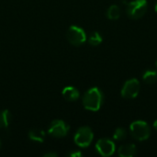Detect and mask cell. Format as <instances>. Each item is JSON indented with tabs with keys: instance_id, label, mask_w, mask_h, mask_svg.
I'll use <instances>...</instances> for the list:
<instances>
[{
	"instance_id": "obj_1",
	"label": "cell",
	"mask_w": 157,
	"mask_h": 157,
	"mask_svg": "<svg viewBox=\"0 0 157 157\" xmlns=\"http://www.w3.org/2000/svg\"><path fill=\"white\" fill-rule=\"evenodd\" d=\"M103 102V94L98 87L90 88L83 97L84 107L91 111H97L100 109Z\"/></svg>"
},
{
	"instance_id": "obj_21",
	"label": "cell",
	"mask_w": 157,
	"mask_h": 157,
	"mask_svg": "<svg viewBox=\"0 0 157 157\" xmlns=\"http://www.w3.org/2000/svg\"><path fill=\"white\" fill-rule=\"evenodd\" d=\"M155 65H156V68H157V60H156V62H155Z\"/></svg>"
},
{
	"instance_id": "obj_2",
	"label": "cell",
	"mask_w": 157,
	"mask_h": 157,
	"mask_svg": "<svg viewBox=\"0 0 157 157\" xmlns=\"http://www.w3.org/2000/svg\"><path fill=\"white\" fill-rule=\"evenodd\" d=\"M147 1L146 0H133L127 4L126 11L129 17L137 19L142 17L147 11Z\"/></svg>"
},
{
	"instance_id": "obj_17",
	"label": "cell",
	"mask_w": 157,
	"mask_h": 157,
	"mask_svg": "<svg viewBox=\"0 0 157 157\" xmlns=\"http://www.w3.org/2000/svg\"><path fill=\"white\" fill-rule=\"evenodd\" d=\"M69 156L71 157H81L82 156V153L80 151H76V152H73L69 154Z\"/></svg>"
},
{
	"instance_id": "obj_5",
	"label": "cell",
	"mask_w": 157,
	"mask_h": 157,
	"mask_svg": "<svg viewBox=\"0 0 157 157\" xmlns=\"http://www.w3.org/2000/svg\"><path fill=\"white\" fill-rule=\"evenodd\" d=\"M66 37L68 41L75 46L82 45L86 40V35L84 29L77 26H71L66 33Z\"/></svg>"
},
{
	"instance_id": "obj_16",
	"label": "cell",
	"mask_w": 157,
	"mask_h": 157,
	"mask_svg": "<svg viewBox=\"0 0 157 157\" xmlns=\"http://www.w3.org/2000/svg\"><path fill=\"white\" fill-rule=\"evenodd\" d=\"M114 139L117 141H123L127 137V132L123 128H118L113 135Z\"/></svg>"
},
{
	"instance_id": "obj_18",
	"label": "cell",
	"mask_w": 157,
	"mask_h": 157,
	"mask_svg": "<svg viewBox=\"0 0 157 157\" xmlns=\"http://www.w3.org/2000/svg\"><path fill=\"white\" fill-rule=\"evenodd\" d=\"M57 156V154L55 153H48V154H45L44 157H56Z\"/></svg>"
},
{
	"instance_id": "obj_10",
	"label": "cell",
	"mask_w": 157,
	"mask_h": 157,
	"mask_svg": "<svg viewBox=\"0 0 157 157\" xmlns=\"http://www.w3.org/2000/svg\"><path fill=\"white\" fill-rule=\"evenodd\" d=\"M136 154V147L134 144H125L119 148V155L121 157H132Z\"/></svg>"
},
{
	"instance_id": "obj_13",
	"label": "cell",
	"mask_w": 157,
	"mask_h": 157,
	"mask_svg": "<svg viewBox=\"0 0 157 157\" xmlns=\"http://www.w3.org/2000/svg\"><path fill=\"white\" fill-rule=\"evenodd\" d=\"M143 78L146 84H155L157 81V73L154 70H147L144 74Z\"/></svg>"
},
{
	"instance_id": "obj_20",
	"label": "cell",
	"mask_w": 157,
	"mask_h": 157,
	"mask_svg": "<svg viewBox=\"0 0 157 157\" xmlns=\"http://www.w3.org/2000/svg\"><path fill=\"white\" fill-rule=\"evenodd\" d=\"M155 11H156V12H157V4H156V5H155Z\"/></svg>"
},
{
	"instance_id": "obj_14",
	"label": "cell",
	"mask_w": 157,
	"mask_h": 157,
	"mask_svg": "<svg viewBox=\"0 0 157 157\" xmlns=\"http://www.w3.org/2000/svg\"><path fill=\"white\" fill-rule=\"evenodd\" d=\"M107 16L109 19H118L121 16V8L116 6V5H113L111 6L109 9H108V12H107Z\"/></svg>"
},
{
	"instance_id": "obj_19",
	"label": "cell",
	"mask_w": 157,
	"mask_h": 157,
	"mask_svg": "<svg viewBox=\"0 0 157 157\" xmlns=\"http://www.w3.org/2000/svg\"><path fill=\"white\" fill-rule=\"evenodd\" d=\"M154 128L157 131V120L155 121V123H154Z\"/></svg>"
},
{
	"instance_id": "obj_6",
	"label": "cell",
	"mask_w": 157,
	"mask_h": 157,
	"mask_svg": "<svg viewBox=\"0 0 157 157\" xmlns=\"http://www.w3.org/2000/svg\"><path fill=\"white\" fill-rule=\"evenodd\" d=\"M139 91H140V83L137 79L132 78L128 80L124 84L121 89V96L124 98L132 99L138 96Z\"/></svg>"
},
{
	"instance_id": "obj_9",
	"label": "cell",
	"mask_w": 157,
	"mask_h": 157,
	"mask_svg": "<svg viewBox=\"0 0 157 157\" xmlns=\"http://www.w3.org/2000/svg\"><path fill=\"white\" fill-rule=\"evenodd\" d=\"M63 97L68 101H75L79 98V91L74 86H66L63 89Z\"/></svg>"
},
{
	"instance_id": "obj_7",
	"label": "cell",
	"mask_w": 157,
	"mask_h": 157,
	"mask_svg": "<svg viewBox=\"0 0 157 157\" xmlns=\"http://www.w3.org/2000/svg\"><path fill=\"white\" fill-rule=\"evenodd\" d=\"M69 132V126L62 120L53 121L48 130L50 135L56 138H63L67 135Z\"/></svg>"
},
{
	"instance_id": "obj_22",
	"label": "cell",
	"mask_w": 157,
	"mask_h": 157,
	"mask_svg": "<svg viewBox=\"0 0 157 157\" xmlns=\"http://www.w3.org/2000/svg\"><path fill=\"white\" fill-rule=\"evenodd\" d=\"M0 147H1V140H0Z\"/></svg>"
},
{
	"instance_id": "obj_3",
	"label": "cell",
	"mask_w": 157,
	"mask_h": 157,
	"mask_svg": "<svg viewBox=\"0 0 157 157\" xmlns=\"http://www.w3.org/2000/svg\"><path fill=\"white\" fill-rule=\"evenodd\" d=\"M131 133L134 139L138 141H145L150 137L151 130L146 122L137 121L131 124Z\"/></svg>"
},
{
	"instance_id": "obj_4",
	"label": "cell",
	"mask_w": 157,
	"mask_h": 157,
	"mask_svg": "<svg viewBox=\"0 0 157 157\" xmlns=\"http://www.w3.org/2000/svg\"><path fill=\"white\" fill-rule=\"evenodd\" d=\"M94 138L93 132L89 127H82L80 128L75 135V143L79 146V147H87L90 145Z\"/></svg>"
},
{
	"instance_id": "obj_11",
	"label": "cell",
	"mask_w": 157,
	"mask_h": 157,
	"mask_svg": "<svg viewBox=\"0 0 157 157\" xmlns=\"http://www.w3.org/2000/svg\"><path fill=\"white\" fill-rule=\"evenodd\" d=\"M29 137L30 140L34 141V142H38V143H42L45 139V132L39 129H34L31 130L29 132Z\"/></svg>"
},
{
	"instance_id": "obj_8",
	"label": "cell",
	"mask_w": 157,
	"mask_h": 157,
	"mask_svg": "<svg viewBox=\"0 0 157 157\" xmlns=\"http://www.w3.org/2000/svg\"><path fill=\"white\" fill-rule=\"evenodd\" d=\"M98 153L102 156H110L114 154L116 146L115 144L109 139H100L96 144Z\"/></svg>"
},
{
	"instance_id": "obj_12",
	"label": "cell",
	"mask_w": 157,
	"mask_h": 157,
	"mask_svg": "<svg viewBox=\"0 0 157 157\" xmlns=\"http://www.w3.org/2000/svg\"><path fill=\"white\" fill-rule=\"evenodd\" d=\"M11 121V113L9 110L5 109L0 112V128L6 129Z\"/></svg>"
},
{
	"instance_id": "obj_15",
	"label": "cell",
	"mask_w": 157,
	"mask_h": 157,
	"mask_svg": "<svg viewBox=\"0 0 157 157\" xmlns=\"http://www.w3.org/2000/svg\"><path fill=\"white\" fill-rule=\"evenodd\" d=\"M88 41L91 45L93 46H98L102 42V37L98 32H94L90 35Z\"/></svg>"
}]
</instances>
